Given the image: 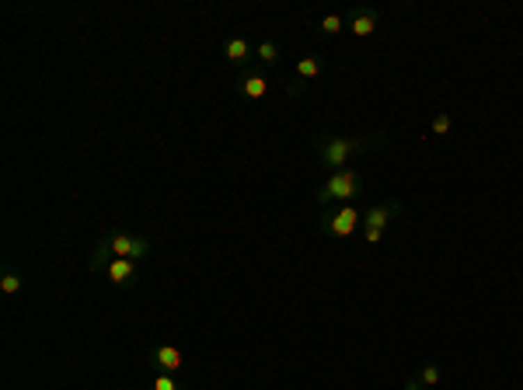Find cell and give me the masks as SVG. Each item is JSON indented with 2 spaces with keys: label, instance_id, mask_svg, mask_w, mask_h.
Returning a JSON list of instances; mask_svg holds the SVG:
<instances>
[{
  "label": "cell",
  "instance_id": "6da1fadb",
  "mask_svg": "<svg viewBox=\"0 0 523 390\" xmlns=\"http://www.w3.org/2000/svg\"><path fill=\"white\" fill-rule=\"evenodd\" d=\"M377 140H380V136H335V133H321L318 143H314V150H318V161H321V164L342 171V168L349 164V157L370 150Z\"/></svg>",
  "mask_w": 523,
  "mask_h": 390
},
{
  "label": "cell",
  "instance_id": "7a4b0ae2",
  "mask_svg": "<svg viewBox=\"0 0 523 390\" xmlns=\"http://www.w3.org/2000/svg\"><path fill=\"white\" fill-rule=\"evenodd\" d=\"M363 192V178H360V171H353V168H342V171H335L321 188H318V202L321 206H328V202H349V199H356Z\"/></svg>",
  "mask_w": 523,
  "mask_h": 390
},
{
  "label": "cell",
  "instance_id": "3957f363",
  "mask_svg": "<svg viewBox=\"0 0 523 390\" xmlns=\"http://www.w3.org/2000/svg\"><path fill=\"white\" fill-rule=\"evenodd\" d=\"M356 227H363V216L356 213V206H342L325 216V234H332V237H349V234H356Z\"/></svg>",
  "mask_w": 523,
  "mask_h": 390
},
{
  "label": "cell",
  "instance_id": "277c9868",
  "mask_svg": "<svg viewBox=\"0 0 523 390\" xmlns=\"http://www.w3.org/2000/svg\"><path fill=\"white\" fill-rule=\"evenodd\" d=\"M105 251L108 254H115V258H143L147 254V241H140V237H129V234H115L108 244H105Z\"/></svg>",
  "mask_w": 523,
  "mask_h": 390
},
{
  "label": "cell",
  "instance_id": "5b68a950",
  "mask_svg": "<svg viewBox=\"0 0 523 390\" xmlns=\"http://www.w3.org/2000/svg\"><path fill=\"white\" fill-rule=\"evenodd\" d=\"M398 213H401V206H398V202H377V206H370V209L363 213V227L387 230V223H391Z\"/></svg>",
  "mask_w": 523,
  "mask_h": 390
},
{
  "label": "cell",
  "instance_id": "8992f818",
  "mask_svg": "<svg viewBox=\"0 0 523 390\" xmlns=\"http://www.w3.org/2000/svg\"><path fill=\"white\" fill-rule=\"evenodd\" d=\"M373 29H377V11H373V8H363V11H356V15L349 18V32H353L356 39L373 35Z\"/></svg>",
  "mask_w": 523,
  "mask_h": 390
},
{
  "label": "cell",
  "instance_id": "52a82bcc",
  "mask_svg": "<svg viewBox=\"0 0 523 390\" xmlns=\"http://www.w3.org/2000/svg\"><path fill=\"white\" fill-rule=\"evenodd\" d=\"M105 279H108V282H115V286H122V282L136 279V265H133V258H112V261H108V268H105Z\"/></svg>",
  "mask_w": 523,
  "mask_h": 390
},
{
  "label": "cell",
  "instance_id": "ba28073f",
  "mask_svg": "<svg viewBox=\"0 0 523 390\" xmlns=\"http://www.w3.org/2000/svg\"><path fill=\"white\" fill-rule=\"evenodd\" d=\"M266 91H269V81L262 77V74H248V77H241V95H244V98L258 101V98H266Z\"/></svg>",
  "mask_w": 523,
  "mask_h": 390
},
{
  "label": "cell",
  "instance_id": "9c48e42d",
  "mask_svg": "<svg viewBox=\"0 0 523 390\" xmlns=\"http://www.w3.org/2000/svg\"><path fill=\"white\" fill-rule=\"evenodd\" d=\"M154 359H157V366H161L164 373H175V369L182 366V352H178L175 345H157V348H154Z\"/></svg>",
  "mask_w": 523,
  "mask_h": 390
},
{
  "label": "cell",
  "instance_id": "30bf717a",
  "mask_svg": "<svg viewBox=\"0 0 523 390\" xmlns=\"http://www.w3.org/2000/svg\"><path fill=\"white\" fill-rule=\"evenodd\" d=\"M297 77H300V81H314V77H321V60H318V56H300V63H297Z\"/></svg>",
  "mask_w": 523,
  "mask_h": 390
},
{
  "label": "cell",
  "instance_id": "8fae6325",
  "mask_svg": "<svg viewBox=\"0 0 523 390\" xmlns=\"http://www.w3.org/2000/svg\"><path fill=\"white\" fill-rule=\"evenodd\" d=\"M223 53H227V60H230V63H244V60L251 56V46H248L244 39H230Z\"/></svg>",
  "mask_w": 523,
  "mask_h": 390
},
{
  "label": "cell",
  "instance_id": "7c38bea8",
  "mask_svg": "<svg viewBox=\"0 0 523 390\" xmlns=\"http://www.w3.org/2000/svg\"><path fill=\"white\" fill-rule=\"evenodd\" d=\"M258 60H266V63H280V46H276V42H262V46H258Z\"/></svg>",
  "mask_w": 523,
  "mask_h": 390
},
{
  "label": "cell",
  "instance_id": "4fadbf2b",
  "mask_svg": "<svg viewBox=\"0 0 523 390\" xmlns=\"http://www.w3.org/2000/svg\"><path fill=\"white\" fill-rule=\"evenodd\" d=\"M450 129H453V119H450V112H440V115L433 119V133H436V136H446Z\"/></svg>",
  "mask_w": 523,
  "mask_h": 390
},
{
  "label": "cell",
  "instance_id": "5bb4252c",
  "mask_svg": "<svg viewBox=\"0 0 523 390\" xmlns=\"http://www.w3.org/2000/svg\"><path fill=\"white\" fill-rule=\"evenodd\" d=\"M342 25H346V22H342L339 15H328V18H321V32H325V35H339V32H342Z\"/></svg>",
  "mask_w": 523,
  "mask_h": 390
},
{
  "label": "cell",
  "instance_id": "9a60e30c",
  "mask_svg": "<svg viewBox=\"0 0 523 390\" xmlns=\"http://www.w3.org/2000/svg\"><path fill=\"white\" fill-rule=\"evenodd\" d=\"M419 380H422V387H436V383H440V369H436V366H422Z\"/></svg>",
  "mask_w": 523,
  "mask_h": 390
},
{
  "label": "cell",
  "instance_id": "2e32d148",
  "mask_svg": "<svg viewBox=\"0 0 523 390\" xmlns=\"http://www.w3.org/2000/svg\"><path fill=\"white\" fill-rule=\"evenodd\" d=\"M0 289H4V293H18V289H22V279H18L15 272H8L4 279H0Z\"/></svg>",
  "mask_w": 523,
  "mask_h": 390
},
{
  "label": "cell",
  "instance_id": "e0dca14e",
  "mask_svg": "<svg viewBox=\"0 0 523 390\" xmlns=\"http://www.w3.org/2000/svg\"><path fill=\"white\" fill-rule=\"evenodd\" d=\"M154 390H178V383H175L171 373H161V376L154 380Z\"/></svg>",
  "mask_w": 523,
  "mask_h": 390
},
{
  "label": "cell",
  "instance_id": "ac0fdd59",
  "mask_svg": "<svg viewBox=\"0 0 523 390\" xmlns=\"http://www.w3.org/2000/svg\"><path fill=\"white\" fill-rule=\"evenodd\" d=\"M363 237H367V244H377V241L384 237V230H373V227H363Z\"/></svg>",
  "mask_w": 523,
  "mask_h": 390
},
{
  "label": "cell",
  "instance_id": "d6986e66",
  "mask_svg": "<svg viewBox=\"0 0 523 390\" xmlns=\"http://www.w3.org/2000/svg\"><path fill=\"white\" fill-rule=\"evenodd\" d=\"M405 390H426V387H422V380H412V376H408V380H405Z\"/></svg>",
  "mask_w": 523,
  "mask_h": 390
}]
</instances>
